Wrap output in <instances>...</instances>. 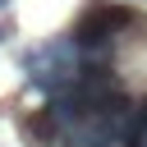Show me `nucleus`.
Here are the masks:
<instances>
[{
  "instance_id": "nucleus-1",
  "label": "nucleus",
  "mask_w": 147,
  "mask_h": 147,
  "mask_svg": "<svg viewBox=\"0 0 147 147\" xmlns=\"http://www.w3.org/2000/svg\"><path fill=\"white\" fill-rule=\"evenodd\" d=\"M133 23H138V14H133L129 5H92V9L74 23L69 41H74V51H83V55L96 60V55L110 46V37L124 32V28H133Z\"/></svg>"
},
{
  "instance_id": "nucleus-2",
  "label": "nucleus",
  "mask_w": 147,
  "mask_h": 147,
  "mask_svg": "<svg viewBox=\"0 0 147 147\" xmlns=\"http://www.w3.org/2000/svg\"><path fill=\"white\" fill-rule=\"evenodd\" d=\"M55 129H60V115H55L51 106H46L41 115H32V119H28V133H32V138H41V142H51V138H55Z\"/></svg>"
},
{
  "instance_id": "nucleus-3",
  "label": "nucleus",
  "mask_w": 147,
  "mask_h": 147,
  "mask_svg": "<svg viewBox=\"0 0 147 147\" xmlns=\"http://www.w3.org/2000/svg\"><path fill=\"white\" fill-rule=\"evenodd\" d=\"M64 147H110V138H101L92 124H78V129L64 138Z\"/></svg>"
},
{
  "instance_id": "nucleus-4",
  "label": "nucleus",
  "mask_w": 147,
  "mask_h": 147,
  "mask_svg": "<svg viewBox=\"0 0 147 147\" xmlns=\"http://www.w3.org/2000/svg\"><path fill=\"white\" fill-rule=\"evenodd\" d=\"M5 5H9V0H0V9H5Z\"/></svg>"
}]
</instances>
